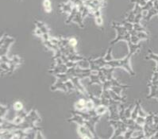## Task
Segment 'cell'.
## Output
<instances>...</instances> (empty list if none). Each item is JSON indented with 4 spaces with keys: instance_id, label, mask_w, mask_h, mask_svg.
<instances>
[{
    "instance_id": "obj_2",
    "label": "cell",
    "mask_w": 158,
    "mask_h": 139,
    "mask_svg": "<svg viewBox=\"0 0 158 139\" xmlns=\"http://www.w3.org/2000/svg\"><path fill=\"white\" fill-rule=\"evenodd\" d=\"M15 108H16V109H22V105L21 103L18 102V103H15Z\"/></svg>"
},
{
    "instance_id": "obj_3",
    "label": "cell",
    "mask_w": 158,
    "mask_h": 139,
    "mask_svg": "<svg viewBox=\"0 0 158 139\" xmlns=\"http://www.w3.org/2000/svg\"><path fill=\"white\" fill-rule=\"evenodd\" d=\"M70 43H71L72 45H76V41L74 38H72V39L70 41Z\"/></svg>"
},
{
    "instance_id": "obj_1",
    "label": "cell",
    "mask_w": 158,
    "mask_h": 139,
    "mask_svg": "<svg viewBox=\"0 0 158 139\" xmlns=\"http://www.w3.org/2000/svg\"><path fill=\"white\" fill-rule=\"evenodd\" d=\"M43 4L46 11H48V12L51 11V2L49 0H45Z\"/></svg>"
}]
</instances>
